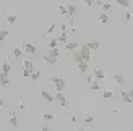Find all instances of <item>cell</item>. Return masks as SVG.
<instances>
[{"label":"cell","instance_id":"6da1fadb","mask_svg":"<svg viewBox=\"0 0 133 131\" xmlns=\"http://www.w3.org/2000/svg\"><path fill=\"white\" fill-rule=\"evenodd\" d=\"M49 81H50V83L55 86L57 92H62V91L66 88V83H65V79H63V78H60V76H52Z\"/></svg>","mask_w":133,"mask_h":131},{"label":"cell","instance_id":"7a4b0ae2","mask_svg":"<svg viewBox=\"0 0 133 131\" xmlns=\"http://www.w3.org/2000/svg\"><path fill=\"white\" fill-rule=\"evenodd\" d=\"M79 54H81V58H83V62L88 63L91 58H92V54H91V50L88 49V45L83 44V45H79Z\"/></svg>","mask_w":133,"mask_h":131},{"label":"cell","instance_id":"3957f363","mask_svg":"<svg viewBox=\"0 0 133 131\" xmlns=\"http://www.w3.org/2000/svg\"><path fill=\"white\" fill-rule=\"evenodd\" d=\"M54 102H57L62 108H66V107H68V99H66V96L62 94V92H57V94L54 96Z\"/></svg>","mask_w":133,"mask_h":131},{"label":"cell","instance_id":"277c9868","mask_svg":"<svg viewBox=\"0 0 133 131\" xmlns=\"http://www.w3.org/2000/svg\"><path fill=\"white\" fill-rule=\"evenodd\" d=\"M21 49L26 52V54H28V57H31V55L36 54V45L31 44V42H23V44H21Z\"/></svg>","mask_w":133,"mask_h":131},{"label":"cell","instance_id":"5b68a950","mask_svg":"<svg viewBox=\"0 0 133 131\" xmlns=\"http://www.w3.org/2000/svg\"><path fill=\"white\" fill-rule=\"evenodd\" d=\"M92 76H94V79L99 81V83H104L105 81V71L101 70V68H97V70L92 71Z\"/></svg>","mask_w":133,"mask_h":131},{"label":"cell","instance_id":"8992f818","mask_svg":"<svg viewBox=\"0 0 133 131\" xmlns=\"http://www.w3.org/2000/svg\"><path fill=\"white\" fill-rule=\"evenodd\" d=\"M23 68L24 70H29V71H34L36 70V65H34V62L31 60V57H26L24 60H23Z\"/></svg>","mask_w":133,"mask_h":131},{"label":"cell","instance_id":"52a82bcc","mask_svg":"<svg viewBox=\"0 0 133 131\" xmlns=\"http://www.w3.org/2000/svg\"><path fill=\"white\" fill-rule=\"evenodd\" d=\"M120 99H123L122 102H125V104H131L133 102V99L128 96V89H122L120 91Z\"/></svg>","mask_w":133,"mask_h":131},{"label":"cell","instance_id":"ba28073f","mask_svg":"<svg viewBox=\"0 0 133 131\" xmlns=\"http://www.w3.org/2000/svg\"><path fill=\"white\" fill-rule=\"evenodd\" d=\"M57 41H58V45H62V47H63V45L68 42V32H66V31L60 32V36L57 37Z\"/></svg>","mask_w":133,"mask_h":131},{"label":"cell","instance_id":"9c48e42d","mask_svg":"<svg viewBox=\"0 0 133 131\" xmlns=\"http://www.w3.org/2000/svg\"><path fill=\"white\" fill-rule=\"evenodd\" d=\"M78 47H79V44H78V42H66V44L63 45V49H65L66 52H70V54H71V52H75Z\"/></svg>","mask_w":133,"mask_h":131},{"label":"cell","instance_id":"30bf717a","mask_svg":"<svg viewBox=\"0 0 133 131\" xmlns=\"http://www.w3.org/2000/svg\"><path fill=\"white\" fill-rule=\"evenodd\" d=\"M86 45H88V49H89L91 52H92V50H97V49H99V45H101V41H99V39L96 37V39H92L91 42H88Z\"/></svg>","mask_w":133,"mask_h":131},{"label":"cell","instance_id":"8fae6325","mask_svg":"<svg viewBox=\"0 0 133 131\" xmlns=\"http://www.w3.org/2000/svg\"><path fill=\"white\" fill-rule=\"evenodd\" d=\"M10 70H11V65H10V62H8V58H5V60H3V63H2V70H0V71H2L3 75H6V76H8Z\"/></svg>","mask_w":133,"mask_h":131},{"label":"cell","instance_id":"7c38bea8","mask_svg":"<svg viewBox=\"0 0 133 131\" xmlns=\"http://www.w3.org/2000/svg\"><path fill=\"white\" fill-rule=\"evenodd\" d=\"M11 57H15V58H19V57H23V49H21V45H15L11 50Z\"/></svg>","mask_w":133,"mask_h":131},{"label":"cell","instance_id":"4fadbf2b","mask_svg":"<svg viewBox=\"0 0 133 131\" xmlns=\"http://www.w3.org/2000/svg\"><path fill=\"white\" fill-rule=\"evenodd\" d=\"M10 125L13 128H18V117L15 115V110H10Z\"/></svg>","mask_w":133,"mask_h":131},{"label":"cell","instance_id":"5bb4252c","mask_svg":"<svg viewBox=\"0 0 133 131\" xmlns=\"http://www.w3.org/2000/svg\"><path fill=\"white\" fill-rule=\"evenodd\" d=\"M112 79H114L115 84H120V86H122V84L125 83V76H123L122 73H115L114 76H112Z\"/></svg>","mask_w":133,"mask_h":131},{"label":"cell","instance_id":"9a60e30c","mask_svg":"<svg viewBox=\"0 0 133 131\" xmlns=\"http://www.w3.org/2000/svg\"><path fill=\"white\" fill-rule=\"evenodd\" d=\"M41 97H42V99H44L45 102H50V104L54 102V96H52V94L49 92V91H45V89L41 92Z\"/></svg>","mask_w":133,"mask_h":131},{"label":"cell","instance_id":"2e32d148","mask_svg":"<svg viewBox=\"0 0 133 131\" xmlns=\"http://www.w3.org/2000/svg\"><path fill=\"white\" fill-rule=\"evenodd\" d=\"M66 13H68V18H73L76 13V6L73 3H66Z\"/></svg>","mask_w":133,"mask_h":131},{"label":"cell","instance_id":"e0dca14e","mask_svg":"<svg viewBox=\"0 0 133 131\" xmlns=\"http://www.w3.org/2000/svg\"><path fill=\"white\" fill-rule=\"evenodd\" d=\"M76 68H78V71L81 75H86V71H88V63H86V62H79V63H76Z\"/></svg>","mask_w":133,"mask_h":131},{"label":"cell","instance_id":"ac0fdd59","mask_svg":"<svg viewBox=\"0 0 133 131\" xmlns=\"http://www.w3.org/2000/svg\"><path fill=\"white\" fill-rule=\"evenodd\" d=\"M0 86H3V88L10 86V79H8V76H6V75H3L2 71H0Z\"/></svg>","mask_w":133,"mask_h":131},{"label":"cell","instance_id":"d6986e66","mask_svg":"<svg viewBox=\"0 0 133 131\" xmlns=\"http://www.w3.org/2000/svg\"><path fill=\"white\" fill-rule=\"evenodd\" d=\"M5 21L8 23V24H15L16 15H15V13H5Z\"/></svg>","mask_w":133,"mask_h":131},{"label":"cell","instance_id":"ffe728a7","mask_svg":"<svg viewBox=\"0 0 133 131\" xmlns=\"http://www.w3.org/2000/svg\"><path fill=\"white\" fill-rule=\"evenodd\" d=\"M42 62H44L45 65H54V63H57L58 60H57V58H54V57H50V55H42Z\"/></svg>","mask_w":133,"mask_h":131},{"label":"cell","instance_id":"44dd1931","mask_svg":"<svg viewBox=\"0 0 133 131\" xmlns=\"http://www.w3.org/2000/svg\"><path fill=\"white\" fill-rule=\"evenodd\" d=\"M47 55H50V57H54V58H57V60H60V49H49V54Z\"/></svg>","mask_w":133,"mask_h":131},{"label":"cell","instance_id":"7402d4cb","mask_svg":"<svg viewBox=\"0 0 133 131\" xmlns=\"http://www.w3.org/2000/svg\"><path fill=\"white\" fill-rule=\"evenodd\" d=\"M71 57H73V60H75L76 63H79V62H83V58H81V54H79V47L75 50V52H71Z\"/></svg>","mask_w":133,"mask_h":131},{"label":"cell","instance_id":"603a6c76","mask_svg":"<svg viewBox=\"0 0 133 131\" xmlns=\"http://www.w3.org/2000/svg\"><path fill=\"white\" fill-rule=\"evenodd\" d=\"M102 99H104V100H110V99H114V92H112V91H109V89L102 91Z\"/></svg>","mask_w":133,"mask_h":131},{"label":"cell","instance_id":"cb8c5ba5","mask_svg":"<svg viewBox=\"0 0 133 131\" xmlns=\"http://www.w3.org/2000/svg\"><path fill=\"white\" fill-rule=\"evenodd\" d=\"M55 29H57V26H55L54 23H52V24H49V28L44 31V34H42V36H50V34H54Z\"/></svg>","mask_w":133,"mask_h":131},{"label":"cell","instance_id":"d4e9b609","mask_svg":"<svg viewBox=\"0 0 133 131\" xmlns=\"http://www.w3.org/2000/svg\"><path fill=\"white\" fill-rule=\"evenodd\" d=\"M123 19H125V23L131 24V23H133V13H131V11H125V13H123Z\"/></svg>","mask_w":133,"mask_h":131},{"label":"cell","instance_id":"484cf974","mask_svg":"<svg viewBox=\"0 0 133 131\" xmlns=\"http://www.w3.org/2000/svg\"><path fill=\"white\" fill-rule=\"evenodd\" d=\"M39 78H41V70L36 68L34 71H32V75H31V81L34 83V81H37V79H39Z\"/></svg>","mask_w":133,"mask_h":131},{"label":"cell","instance_id":"4316f807","mask_svg":"<svg viewBox=\"0 0 133 131\" xmlns=\"http://www.w3.org/2000/svg\"><path fill=\"white\" fill-rule=\"evenodd\" d=\"M89 89L91 91H101V83H99V81H92L89 84Z\"/></svg>","mask_w":133,"mask_h":131},{"label":"cell","instance_id":"83f0119b","mask_svg":"<svg viewBox=\"0 0 133 131\" xmlns=\"http://www.w3.org/2000/svg\"><path fill=\"white\" fill-rule=\"evenodd\" d=\"M57 11L60 13L62 16H66V18H68V13H66V6H63V5H58V6H57Z\"/></svg>","mask_w":133,"mask_h":131},{"label":"cell","instance_id":"f1b7e54d","mask_svg":"<svg viewBox=\"0 0 133 131\" xmlns=\"http://www.w3.org/2000/svg\"><path fill=\"white\" fill-rule=\"evenodd\" d=\"M58 47V41H57V37H52L50 41H49V49H57Z\"/></svg>","mask_w":133,"mask_h":131},{"label":"cell","instance_id":"f546056e","mask_svg":"<svg viewBox=\"0 0 133 131\" xmlns=\"http://www.w3.org/2000/svg\"><path fill=\"white\" fill-rule=\"evenodd\" d=\"M6 37H8V29H2V31H0V44L5 42Z\"/></svg>","mask_w":133,"mask_h":131},{"label":"cell","instance_id":"4dcf8cb0","mask_svg":"<svg viewBox=\"0 0 133 131\" xmlns=\"http://www.w3.org/2000/svg\"><path fill=\"white\" fill-rule=\"evenodd\" d=\"M101 8H102V13H107V11H110V10H112V5H110V3H107V2H102Z\"/></svg>","mask_w":133,"mask_h":131},{"label":"cell","instance_id":"1f68e13d","mask_svg":"<svg viewBox=\"0 0 133 131\" xmlns=\"http://www.w3.org/2000/svg\"><path fill=\"white\" fill-rule=\"evenodd\" d=\"M115 3H118L120 6H123V8H128V6H130V0H115Z\"/></svg>","mask_w":133,"mask_h":131},{"label":"cell","instance_id":"d6a6232c","mask_svg":"<svg viewBox=\"0 0 133 131\" xmlns=\"http://www.w3.org/2000/svg\"><path fill=\"white\" fill-rule=\"evenodd\" d=\"M83 121L86 123V125H92V121H94V117H92V115H86Z\"/></svg>","mask_w":133,"mask_h":131},{"label":"cell","instance_id":"836d02e7","mask_svg":"<svg viewBox=\"0 0 133 131\" xmlns=\"http://www.w3.org/2000/svg\"><path fill=\"white\" fill-rule=\"evenodd\" d=\"M42 118H44L45 121H50V120H55V117H54V115H50V113H44V115H42Z\"/></svg>","mask_w":133,"mask_h":131},{"label":"cell","instance_id":"e575fe53","mask_svg":"<svg viewBox=\"0 0 133 131\" xmlns=\"http://www.w3.org/2000/svg\"><path fill=\"white\" fill-rule=\"evenodd\" d=\"M101 23H109V16H107V13H101Z\"/></svg>","mask_w":133,"mask_h":131},{"label":"cell","instance_id":"d590c367","mask_svg":"<svg viewBox=\"0 0 133 131\" xmlns=\"http://www.w3.org/2000/svg\"><path fill=\"white\" fill-rule=\"evenodd\" d=\"M31 75H32V71L24 70V68H23V76H24V78H31Z\"/></svg>","mask_w":133,"mask_h":131},{"label":"cell","instance_id":"8d00e7d4","mask_svg":"<svg viewBox=\"0 0 133 131\" xmlns=\"http://www.w3.org/2000/svg\"><path fill=\"white\" fill-rule=\"evenodd\" d=\"M26 107H28V102H19L18 104V108H21V110H24Z\"/></svg>","mask_w":133,"mask_h":131},{"label":"cell","instance_id":"74e56055","mask_svg":"<svg viewBox=\"0 0 133 131\" xmlns=\"http://www.w3.org/2000/svg\"><path fill=\"white\" fill-rule=\"evenodd\" d=\"M86 81H88V86H89V84L92 81H96V79H94V76H92V75H89V76H86Z\"/></svg>","mask_w":133,"mask_h":131},{"label":"cell","instance_id":"f35d334b","mask_svg":"<svg viewBox=\"0 0 133 131\" xmlns=\"http://www.w3.org/2000/svg\"><path fill=\"white\" fill-rule=\"evenodd\" d=\"M68 121H70V123H75V121H76V117H75V115L68 117Z\"/></svg>","mask_w":133,"mask_h":131},{"label":"cell","instance_id":"ab89813d","mask_svg":"<svg viewBox=\"0 0 133 131\" xmlns=\"http://www.w3.org/2000/svg\"><path fill=\"white\" fill-rule=\"evenodd\" d=\"M92 5H102V0H92Z\"/></svg>","mask_w":133,"mask_h":131},{"label":"cell","instance_id":"60d3db41","mask_svg":"<svg viewBox=\"0 0 133 131\" xmlns=\"http://www.w3.org/2000/svg\"><path fill=\"white\" fill-rule=\"evenodd\" d=\"M83 2H84V5H88V6L92 5V0H83Z\"/></svg>","mask_w":133,"mask_h":131},{"label":"cell","instance_id":"b9f144b4","mask_svg":"<svg viewBox=\"0 0 133 131\" xmlns=\"http://www.w3.org/2000/svg\"><path fill=\"white\" fill-rule=\"evenodd\" d=\"M60 31H62V32L66 31V24H62V26H60Z\"/></svg>","mask_w":133,"mask_h":131},{"label":"cell","instance_id":"7bdbcfd3","mask_svg":"<svg viewBox=\"0 0 133 131\" xmlns=\"http://www.w3.org/2000/svg\"><path fill=\"white\" fill-rule=\"evenodd\" d=\"M128 96H130V97H131V99H133V89H131V88L128 89Z\"/></svg>","mask_w":133,"mask_h":131},{"label":"cell","instance_id":"ee69618b","mask_svg":"<svg viewBox=\"0 0 133 131\" xmlns=\"http://www.w3.org/2000/svg\"><path fill=\"white\" fill-rule=\"evenodd\" d=\"M3 104H5V102H3V99H2V97H0V108L3 107Z\"/></svg>","mask_w":133,"mask_h":131},{"label":"cell","instance_id":"f6af8a7d","mask_svg":"<svg viewBox=\"0 0 133 131\" xmlns=\"http://www.w3.org/2000/svg\"><path fill=\"white\" fill-rule=\"evenodd\" d=\"M115 131H131V129H115Z\"/></svg>","mask_w":133,"mask_h":131},{"label":"cell","instance_id":"bcb514c9","mask_svg":"<svg viewBox=\"0 0 133 131\" xmlns=\"http://www.w3.org/2000/svg\"><path fill=\"white\" fill-rule=\"evenodd\" d=\"M42 131H49V128H42Z\"/></svg>","mask_w":133,"mask_h":131},{"label":"cell","instance_id":"7dc6e473","mask_svg":"<svg viewBox=\"0 0 133 131\" xmlns=\"http://www.w3.org/2000/svg\"><path fill=\"white\" fill-rule=\"evenodd\" d=\"M78 131H86V129H78Z\"/></svg>","mask_w":133,"mask_h":131}]
</instances>
